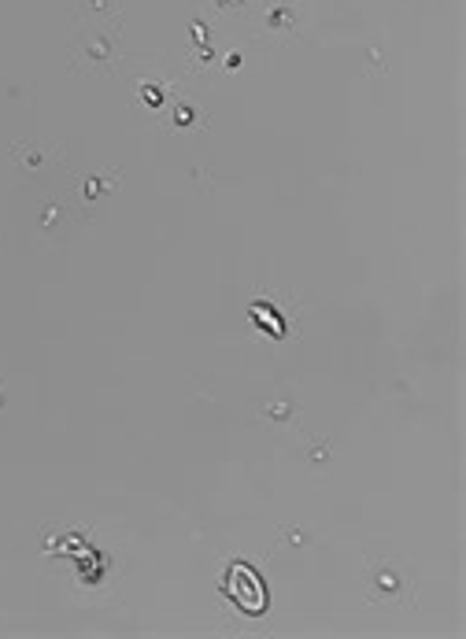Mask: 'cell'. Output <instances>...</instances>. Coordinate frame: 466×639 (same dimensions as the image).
Masks as SVG:
<instances>
[{"label": "cell", "mask_w": 466, "mask_h": 639, "mask_svg": "<svg viewBox=\"0 0 466 639\" xmlns=\"http://www.w3.org/2000/svg\"><path fill=\"white\" fill-rule=\"evenodd\" d=\"M230 595H233V603L241 606V610H248V614H259V610L267 606L263 584H259L256 573H252V569H245V566H237L230 573Z\"/></svg>", "instance_id": "cell-1"}]
</instances>
